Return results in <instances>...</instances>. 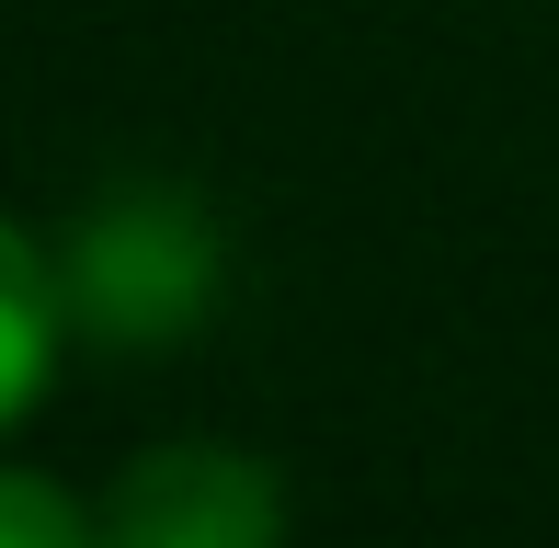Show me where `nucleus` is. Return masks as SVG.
<instances>
[{
	"label": "nucleus",
	"instance_id": "f257e3e1",
	"mask_svg": "<svg viewBox=\"0 0 559 548\" xmlns=\"http://www.w3.org/2000/svg\"><path fill=\"white\" fill-rule=\"evenodd\" d=\"M46 252H58V309H69L81 343L160 355V343L206 332L217 274H228V229H217V206L194 183L138 171V183H104Z\"/></svg>",
	"mask_w": 559,
	"mask_h": 548
},
{
	"label": "nucleus",
	"instance_id": "f03ea898",
	"mask_svg": "<svg viewBox=\"0 0 559 548\" xmlns=\"http://www.w3.org/2000/svg\"><path fill=\"white\" fill-rule=\"evenodd\" d=\"M92 526H104V548H286V480L251 445L171 434L115 468Z\"/></svg>",
	"mask_w": 559,
	"mask_h": 548
},
{
	"label": "nucleus",
	"instance_id": "7ed1b4c3",
	"mask_svg": "<svg viewBox=\"0 0 559 548\" xmlns=\"http://www.w3.org/2000/svg\"><path fill=\"white\" fill-rule=\"evenodd\" d=\"M58 343H69L58 252H46L12 206H0V434L35 412V389H46V366H58Z\"/></svg>",
	"mask_w": 559,
	"mask_h": 548
},
{
	"label": "nucleus",
	"instance_id": "20e7f679",
	"mask_svg": "<svg viewBox=\"0 0 559 548\" xmlns=\"http://www.w3.org/2000/svg\"><path fill=\"white\" fill-rule=\"evenodd\" d=\"M0 548H104V526L46 468H0Z\"/></svg>",
	"mask_w": 559,
	"mask_h": 548
}]
</instances>
